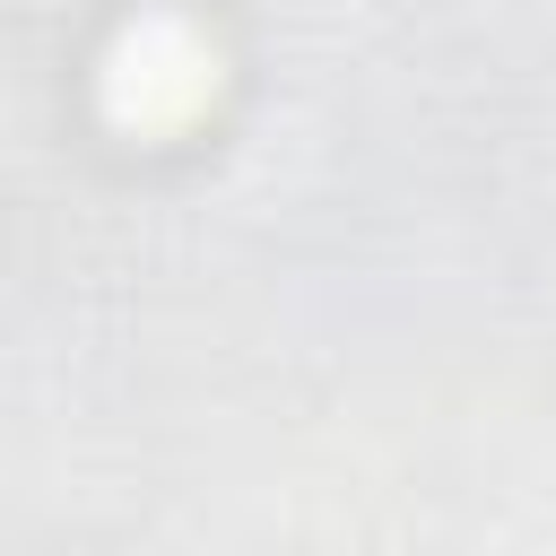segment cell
Returning a JSON list of instances; mask_svg holds the SVG:
<instances>
[{
  "instance_id": "cell-1",
  "label": "cell",
  "mask_w": 556,
  "mask_h": 556,
  "mask_svg": "<svg viewBox=\"0 0 556 556\" xmlns=\"http://www.w3.org/2000/svg\"><path fill=\"white\" fill-rule=\"evenodd\" d=\"M208 96H217V52L174 17H148L104 52V113L122 130H148V139L182 130Z\"/></svg>"
}]
</instances>
